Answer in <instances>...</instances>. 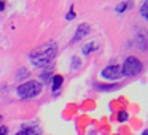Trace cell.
Wrapping results in <instances>:
<instances>
[{"mask_svg":"<svg viewBox=\"0 0 148 135\" xmlns=\"http://www.w3.org/2000/svg\"><path fill=\"white\" fill-rule=\"evenodd\" d=\"M16 135H24V134H23V132H18V134H16Z\"/></svg>","mask_w":148,"mask_h":135,"instance_id":"obj_19","label":"cell"},{"mask_svg":"<svg viewBox=\"0 0 148 135\" xmlns=\"http://www.w3.org/2000/svg\"><path fill=\"white\" fill-rule=\"evenodd\" d=\"M73 64H75V65H73V67H75V68H77V67H78V65H80V61H78V59H77V57H73Z\"/></svg>","mask_w":148,"mask_h":135,"instance_id":"obj_17","label":"cell"},{"mask_svg":"<svg viewBox=\"0 0 148 135\" xmlns=\"http://www.w3.org/2000/svg\"><path fill=\"white\" fill-rule=\"evenodd\" d=\"M73 18H75V13H73V11H70V14H67V19L70 21V19H73Z\"/></svg>","mask_w":148,"mask_h":135,"instance_id":"obj_16","label":"cell"},{"mask_svg":"<svg viewBox=\"0 0 148 135\" xmlns=\"http://www.w3.org/2000/svg\"><path fill=\"white\" fill-rule=\"evenodd\" d=\"M58 54V46L56 43H46L42 48H38L37 51H34L30 54V62H32L35 67H43V65L49 64L53 59Z\"/></svg>","mask_w":148,"mask_h":135,"instance_id":"obj_1","label":"cell"},{"mask_svg":"<svg viewBox=\"0 0 148 135\" xmlns=\"http://www.w3.org/2000/svg\"><path fill=\"white\" fill-rule=\"evenodd\" d=\"M27 75H29V72H27V68H21V70L16 72V80H23V78H26Z\"/></svg>","mask_w":148,"mask_h":135,"instance_id":"obj_10","label":"cell"},{"mask_svg":"<svg viewBox=\"0 0 148 135\" xmlns=\"http://www.w3.org/2000/svg\"><path fill=\"white\" fill-rule=\"evenodd\" d=\"M100 76L107 81H116L119 78H123V73H121V67L119 65H108L105 67L102 72H100Z\"/></svg>","mask_w":148,"mask_h":135,"instance_id":"obj_4","label":"cell"},{"mask_svg":"<svg viewBox=\"0 0 148 135\" xmlns=\"http://www.w3.org/2000/svg\"><path fill=\"white\" fill-rule=\"evenodd\" d=\"M142 70H143V65H142L140 59L135 56H129L121 67L123 76H137L138 73H142Z\"/></svg>","mask_w":148,"mask_h":135,"instance_id":"obj_2","label":"cell"},{"mask_svg":"<svg viewBox=\"0 0 148 135\" xmlns=\"http://www.w3.org/2000/svg\"><path fill=\"white\" fill-rule=\"evenodd\" d=\"M62 83H64V78H62L61 75H56V76L53 78V91L56 92V91L62 86Z\"/></svg>","mask_w":148,"mask_h":135,"instance_id":"obj_7","label":"cell"},{"mask_svg":"<svg viewBox=\"0 0 148 135\" xmlns=\"http://www.w3.org/2000/svg\"><path fill=\"white\" fill-rule=\"evenodd\" d=\"M49 80V73H43L42 75V81H48Z\"/></svg>","mask_w":148,"mask_h":135,"instance_id":"obj_15","label":"cell"},{"mask_svg":"<svg viewBox=\"0 0 148 135\" xmlns=\"http://www.w3.org/2000/svg\"><path fill=\"white\" fill-rule=\"evenodd\" d=\"M0 135H8V127L2 125V127H0Z\"/></svg>","mask_w":148,"mask_h":135,"instance_id":"obj_13","label":"cell"},{"mask_svg":"<svg viewBox=\"0 0 148 135\" xmlns=\"http://www.w3.org/2000/svg\"><path fill=\"white\" fill-rule=\"evenodd\" d=\"M88 33H89V26H88V24H81V26H78L77 33H75V37H73V40H72V43L80 42V40L83 38L84 35H88Z\"/></svg>","mask_w":148,"mask_h":135,"instance_id":"obj_5","label":"cell"},{"mask_svg":"<svg viewBox=\"0 0 148 135\" xmlns=\"http://www.w3.org/2000/svg\"><path fill=\"white\" fill-rule=\"evenodd\" d=\"M3 7H5V5H3V3H0V11L3 10Z\"/></svg>","mask_w":148,"mask_h":135,"instance_id":"obj_18","label":"cell"},{"mask_svg":"<svg viewBox=\"0 0 148 135\" xmlns=\"http://www.w3.org/2000/svg\"><path fill=\"white\" fill-rule=\"evenodd\" d=\"M97 48H99V43L97 42H89V43H86V45L83 46V54L88 56L92 51H97Z\"/></svg>","mask_w":148,"mask_h":135,"instance_id":"obj_6","label":"cell"},{"mask_svg":"<svg viewBox=\"0 0 148 135\" xmlns=\"http://www.w3.org/2000/svg\"><path fill=\"white\" fill-rule=\"evenodd\" d=\"M140 14L143 18H148V2H143V5L140 8Z\"/></svg>","mask_w":148,"mask_h":135,"instance_id":"obj_11","label":"cell"},{"mask_svg":"<svg viewBox=\"0 0 148 135\" xmlns=\"http://www.w3.org/2000/svg\"><path fill=\"white\" fill-rule=\"evenodd\" d=\"M96 89H99V91H116V89H119V84H110V86L96 84Z\"/></svg>","mask_w":148,"mask_h":135,"instance_id":"obj_9","label":"cell"},{"mask_svg":"<svg viewBox=\"0 0 148 135\" xmlns=\"http://www.w3.org/2000/svg\"><path fill=\"white\" fill-rule=\"evenodd\" d=\"M42 84L38 83V81H27V83L21 84L19 87H18V95L23 97V99H34V97L40 95L42 94Z\"/></svg>","mask_w":148,"mask_h":135,"instance_id":"obj_3","label":"cell"},{"mask_svg":"<svg viewBox=\"0 0 148 135\" xmlns=\"http://www.w3.org/2000/svg\"><path fill=\"white\" fill-rule=\"evenodd\" d=\"M127 7H129V3H126V2L119 3L118 7H116V13H119V14H121V13H124V11H126V8H127Z\"/></svg>","mask_w":148,"mask_h":135,"instance_id":"obj_12","label":"cell"},{"mask_svg":"<svg viewBox=\"0 0 148 135\" xmlns=\"http://www.w3.org/2000/svg\"><path fill=\"white\" fill-rule=\"evenodd\" d=\"M118 119L119 121H126V119H127V113H119Z\"/></svg>","mask_w":148,"mask_h":135,"instance_id":"obj_14","label":"cell"},{"mask_svg":"<svg viewBox=\"0 0 148 135\" xmlns=\"http://www.w3.org/2000/svg\"><path fill=\"white\" fill-rule=\"evenodd\" d=\"M21 132H23L24 135H42L37 127H29V125H24V129Z\"/></svg>","mask_w":148,"mask_h":135,"instance_id":"obj_8","label":"cell"}]
</instances>
